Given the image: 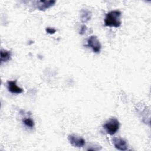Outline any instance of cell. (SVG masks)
Listing matches in <instances>:
<instances>
[{"label":"cell","instance_id":"cell-1","mask_svg":"<svg viewBox=\"0 0 151 151\" xmlns=\"http://www.w3.org/2000/svg\"><path fill=\"white\" fill-rule=\"evenodd\" d=\"M122 13L119 10H113L109 12L104 18V25L107 27L118 28L121 25Z\"/></svg>","mask_w":151,"mask_h":151},{"label":"cell","instance_id":"cell-2","mask_svg":"<svg viewBox=\"0 0 151 151\" xmlns=\"http://www.w3.org/2000/svg\"><path fill=\"white\" fill-rule=\"evenodd\" d=\"M120 123L119 120L114 117L110 119L109 120L106 121L103 125V128L107 132V133L113 135L115 134L119 129Z\"/></svg>","mask_w":151,"mask_h":151},{"label":"cell","instance_id":"cell-3","mask_svg":"<svg viewBox=\"0 0 151 151\" xmlns=\"http://www.w3.org/2000/svg\"><path fill=\"white\" fill-rule=\"evenodd\" d=\"M87 46L91 48L94 53L98 54L100 52L101 44L98 38L95 35H91L88 37Z\"/></svg>","mask_w":151,"mask_h":151},{"label":"cell","instance_id":"cell-4","mask_svg":"<svg viewBox=\"0 0 151 151\" xmlns=\"http://www.w3.org/2000/svg\"><path fill=\"white\" fill-rule=\"evenodd\" d=\"M68 140L73 146L76 147H81L85 145V140L83 137L74 134L68 135Z\"/></svg>","mask_w":151,"mask_h":151},{"label":"cell","instance_id":"cell-5","mask_svg":"<svg viewBox=\"0 0 151 151\" xmlns=\"http://www.w3.org/2000/svg\"><path fill=\"white\" fill-rule=\"evenodd\" d=\"M55 4V1L54 0H41L35 1L36 8L40 11H45L47 9L52 6Z\"/></svg>","mask_w":151,"mask_h":151},{"label":"cell","instance_id":"cell-6","mask_svg":"<svg viewBox=\"0 0 151 151\" xmlns=\"http://www.w3.org/2000/svg\"><path fill=\"white\" fill-rule=\"evenodd\" d=\"M113 144L114 147L119 150H127L128 149V145L125 140L119 138V137H114L112 139Z\"/></svg>","mask_w":151,"mask_h":151},{"label":"cell","instance_id":"cell-7","mask_svg":"<svg viewBox=\"0 0 151 151\" xmlns=\"http://www.w3.org/2000/svg\"><path fill=\"white\" fill-rule=\"evenodd\" d=\"M7 87L9 91L12 94H21L24 90L17 85V80L8 81L7 82Z\"/></svg>","mask_w":151,"mask_h":151},{"label":"cell","instance_id":"cell-8","mask_svg":"<svg viewBox=\"0 0 151 151\" xmlns=\"http://www.w3.org/2000/svg\"><path fill=\"white\" fill-rule=\"evenodd\" d=\"M92 17L91 12L87 9H82L80 11V19L82 22L86 23L90 21Z\"/></svg>","mask_w":151,"mask_h":151},{"label":"cell","instance_id":"cell-9","mask_svg":"<svg viewBox=\"0 0 151 151\" xmlns=\"http://www.w3.org/2000/svg\"><path fill=\"white\" fill-rule=\"evenodd\" d=\"M11 53L6 50L1 49V63L6 62L11 59Z\"/></svg>","mask_w":151,"mask_h":151},{"label":"cell","instance_id":"cell-10","mask_svg":"<svg viewBox=\"0 0 151 151\" xmlns=\"http://www.w3.org/2000/svg\"><path fill=\"white\" fill-rule=\"evenodd\" d=\"M22 122L28 127L33 128L34 127V122L31 118H25L22 120Z\"/></svg>","mask_w":151,"mask_h":151},{"label":"cell","instance_id":"cell-11","mask_svg":"<svg viewBox=\"0 0 151 151\" xmlns=\"http://www.w3.org/2000/svg\"><path fill=\"white\" fill-rule=\"evenodd\" d=\"M56 29L52 27H47L45 28V31L49 34H54L56 32Z\"/></svg>","mask_w":151,"mask_h":151},{"label":"cell","instance_id":"cell-12","mask_svg":"<svg viewBox=\"0 0 151 151\" xmlns=\"http://www.w3.org/2000/svg\"><path fill=\"white\" fill-rule=\"evenodd\" d=\"M87 29V27H86L85 25H83L81 27V28H80V31H79V34H81V35L84 34L86 32Z\"/></svg>","mask_w":151,"mask_h":151}]
</instances>
